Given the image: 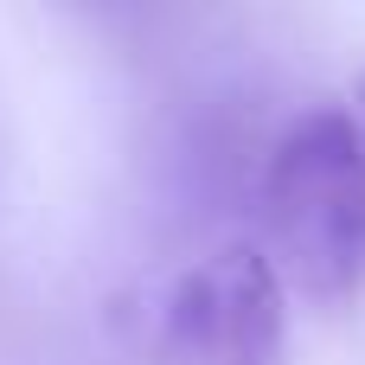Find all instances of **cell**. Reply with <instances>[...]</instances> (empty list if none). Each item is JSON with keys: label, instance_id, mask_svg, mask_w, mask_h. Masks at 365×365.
Wrapping results in <instances>:
<instances>
[{"label": "cell", "instance_id": "obj_3", "mask_svg": "<svg viewBox=\"0 0 365 365\" xmlns=\"http://www.w3.org/2000/svg\"><path fill=\"white\" fill-rule=\"evenodd\" d=\"M359 103H365V77H359Z\"/></svg>", "mask_w": 365, "mask_h": 365}, {"label": "cell", "instance_id": "obj_2", "mask_svg": "<svg viewBox=\"0 0 365 365\" xmlns=\"http://www.w3.org/2000/svg\"><path fill=\"white\" fill-rule=\"evenodd\" d=\"M289 308L263 244H218L173 276L154 321V365H282Z\"/></svg>", "mask_w": 365, "mask_h": 365}, {"label": "cell", "instance_id": "obj_1", "mask_svg": "<svg viewBox=\"0 0 365 365\" xmlns=\"http://www.w3.org/2000/svg\"><path fill=\"white\" fill-rule=\"evenodd\" d=\"M263 257L289 289L334 308L365 282V128L346 109H308L263 167Z\"/></svg>", "mask_w": 365, "mask_h": 365}]
</instances>
